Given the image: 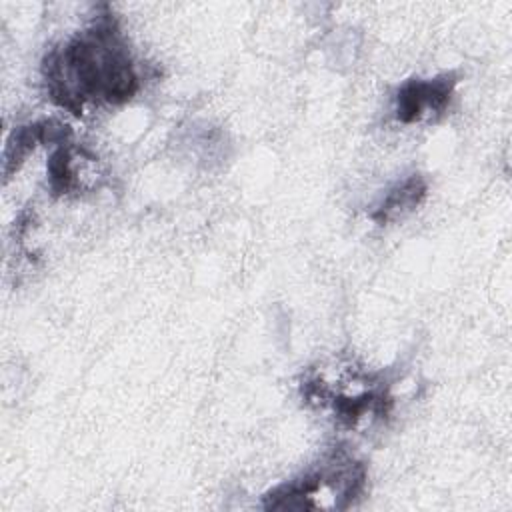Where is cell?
<instances>
[{
    "mask_svg": "<svg viewBox=\"0 0 512 512\" xmlns=\"http://www.w3.org/2000/svg\"><path fill=\"white\" fill-rule=\"evenodd\" d=\"M44 74L52 98L70 110H80L82 100L122 102L138 86L130 56L110 24L48 56Z\"/></svg>",
    "mask_w": 512,
    "mask_h": 512,
    "instance_id": "1",
    "label": "cell"
},
{
    "mask_svg": "<svg viewBox=\"0 0 512 512\" xmlns=\"http://www.w3.org/2000/svg\"><path fill=\"white\" fill-rule=\"evenodd\" d=\"M364 484V468L352 460H336L320 472L306 476L266 496V508H346Z\"/></svg>",
    "mask_w": 512,
    "mask_h": 512,
    "instance_id": "2",
    "label": "cell"
},
{
    "mask_svg": "<svg viewBox=\"0 0 512 512\" xmlns=\"http://www.w3.org/2000/svg\"><path fill=\"white\" fill-rule=\"evenodd\" d=\"M452 94V80H412L396 96V114L402 122H414L440 112Z\"/></svg>",
    "mask_w": 512,
    "mask_h": 512,
    "instance_id": "3",
    "label": "cell"
},
{
    "mask_svg": "<svg viewBox=\"0 0 512 512\" xmlns=\"http://www.w3.org/2000/svg\"><path fill=\"white\" fill-rule=\"evenodd\" d=\"M424 194V184L418 178H412L398 186L394 192L388 194V198L382 202L380 210L376 212V218L380 220H390L398 216L404 210H410L414 204H418L420 196Z\"/></svg>",
    "mask_w": 512,
    "mask_h": 512,
    "instance_id": "4",
    "label": "cell"
}]
</instances>
